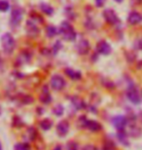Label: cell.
I'll list each match as a JSON object with an SVG mask.
<instances>
[{"instance_id": "obj_1", "label": "cell", "mask_w": 142, "mask_h": 150, "mask_svg": "<svg viewBox=\"0 0 142 150\" xmlns=\"http://www.w3.org/2000/svg\"><path fill=\"white\" fill-rule=\"evenodd\" d=\"M59 32L62 36V38L66 41H74L77 37L76 31H75L73 26H72L68 22L61 23Z\"/></svg>"}, {"instance_id": "obj_2", "label": "cell", "mask_w": 142, "mask_h": 150, "mask_svg": "<svg viewBox=\"0 0 142 150\" xmlns=\"http://www.w3.org/2000/svg\"><path fill=\"white\" fill-rule=\"evenodd\" d=\"M1 44H2V49L6 54H12L14 52L15 48H16V41H15L14 37L12 36L10 33H5L3 34L1 38Z\"/></svg>"}, {"instance_id": "obj_3", "label": "cell", "mask_w": 142, "mask_h": 150, "mask_svg": "<svg viewBox=\"0 0 142 150\" xmlns=\"http://www.w3.org/2000/svg\"><path fill=\"white\" fill-rule=\"evenodd\" d=\"M23 11L20 6H15L12 9L11 17H10V23L12 26H19L20 23L23 21Z\"/></svg>"}, {"instance_id": "obj_4", "label": "cell", "mask_w": 142, "mask_h": 150, "mask_svg": "<svg viewBox=\"0 0 142 150\" xmlns=\"http://www.w3.org/2000/svg\"><path fill=\"white\" fill-rule=\"evenodd\" d=\"M126 97L129 100L131 103L134 104H139L141 101V96L139 94V91L134 85L129 86L126 90Z\"/></svg>"}, {"instance_id": "obj_5", "label": "cell", "mask_w": 142, "mask_h": 150, "mask_svg": "<svg viewBox=\"0 0 142 150\" xmlns=\"http://www.w3.org/2000/svg\"><path fill=\"white\" fill-rule=\"evenodd\" d=\"M25 31L26 34L28 35L29 37L31 38H35L37 37L39 33H40V29H39L37 23H35L34 20H28L25 23Z\"/></svg>"}, {"instance_id": "obj_6", "label": "cell", "mask_w": 142, "mask_h": 150, "mask_svg": "<svg viewBox=\"0 0 142 150\" xmlns=\"http://www.w3.org/2000/svg\"><path fill=\"white\" fill-rule=\"evenodd\" d=\"M51 86L55 91H61V90L65 87V80L63 79L62 76H60L59 74L53 75L51 78Z\"/></svg>"}, {"instance_id": "obj_7", "label": "cell", "mask_w": 142, "mask_h": 150, "mask_svg": "<svg viewBox=\"0 0 142 150\" xmlns=\"http://www.w3.org/2000/svg\"><path fill=\"white\" fill-rule=\"evenodd\" d=\"M103 18L108 23H110V25H115L120 23V20H119V18H118L117 14L115 13V11L112 10V9H106V10H104Z\"/></svg>"}, {"instance_id": "obj_8", "label": "cell", "mask_w": 142, "mask_h": 150, "mask_svg": "<svg viewBox=\"0 0 142 150\" xmlns=\"http://www.w3.org/2000/svg\"><path fill=\"white\" fill-rule=\"evenodd\" d=\"M96 51L100 55L108 56L112 52V48H111L110 44L108 42H106L105 40H101L96 44Z\"/></svg>"}, {"instance_id": "obj_9", "label": "cell", "mask_w": 142, "mask_h": 150, "mask_svg": "<svg viewBox=\"0 0 142 150\" xmlns=\"http://www.w3.org/2000/svg\"><path fill=\"white\" fill-rule=\"evenodd\" d=\"M112 123H113L114 127L117 129V131L125 130L126 126L128 125V119H126V116L119 115V116L114 117L112 120Z\"/></svg>"}, {"instance_id": "obj_10", "label": "cell", "mask_w": 142, "mask_h": 150, "mask_svg": "<svg viewBox=\"0 0 142 150\" xmlns=\"http://www.w3.org/2000/svg\"><path fill=\"white\" fill-rule=\"evenodd\" d=\"M90 45L89 40L84 39V38L81 39L76 45L77 52L79 53L80 55H86V54H88L90 51Z\"/></svg>"}, {"instance_id": "obj_11", "label": "cell", "mask_w": 142, "mask_h": 150, "mask_svg": "<svg viewBox=\"0 0 142 150\" xmlns=\"http://www.w3.org/2000/svg\"><path fill=\"white\" fill-rule=\"evenodd\" d=\"M69 123L66 120L60 121L57 126V133L59 137H65L69 132Z\"/></svg>"}, {"instance_id": "obj_12", "label": "cell", "mask_w": 142, "mask_h": 150, "mask_svg": "<svg viewBox=\"0 0 142 150\" xmlns=\"http://www.w3.org/2000/svg\"><path fill=\"white\" fill-rule=\"evenodd\" d=\"M128 22L132 25H138V23H142V15L140 13H138V12H136V11H132L129 15Z\"/></svg>"}, {"instance_id": "obj_13", "label": "cell", "mask_w": 142, "mask_h": 150, "mask_svg": "<svg viewBox=\"0 0 142 150\" xmlns=\"http://www.w3.org/2000/svg\"><path fill=\"white\" fill-rule=\"evenodd\" d=\"M39 100H40L41 103L44 104H49L51 101H52V96H51L49 89H48L47 86L43 87L42 92L40 94V97H39Z\"/></svg>"}, {"instance_id": "obj_14", "label": "cell", "mask_w": 142, "mask_h": 150, "mask_svg": "<svg viewBox=\"0 0 142 150\" xmlns=\"http://www.w3.org/2000/svg\"><path fill=\"white\" fill-rule=\"evenodd\" d=\"M85 128H87L88 130H90L92 132H98V131L101 130V125L99 124L97 121L87 119V122L85 124Z\"/></svg>"}, {"instance_id": "obj_15", "label": "cell", "mask_w": 142, "mask_h": 150, "mask_svg": "<svg viewBox=\"0 0 142 150\" xmlns=\"http://www.w3.org/2000/svg\"><path fill=\"white\" fill-rule=\"evenodd\" d=\"M117 139L123 145H125V146L129 145V136H128V134L126 133L125 130H119L117 132Z\"/></svg>"}, {"instance_id": "obj_16", "label": "cell", "mask_w": 142, "mask_h": 150, "mask_svg": "<svg viewBox=\"0 0 142 150\" xmlns=\"http://www.w3.org/2000/svg\"><path fill=\"white\" fill-rule=\"evenodd\" d=\"M71 103L73 104V106H74L76 109H78V110L84 109V108L86 107L85 101H84L81 98L76 97V96H74V97H72V98H71Z\"/></svg>"}, {"instance_id": "obj_17", "label": "cell", "mask_w": 142, "mask_h": 150, "mask_svg": "<svg viewBox=\"0 0 142 150\" xmlns=\"http://www.w3.org/2000/svg\"><path fill=\"white\" fill-rule=\"evenodd\" d=\"M65 74L67 75L69 78L73 80H79L82 77V74H81L80 71H77L73 69V68H66L65 69Z\"/></svg>"}, {"instance_id": "obj_18", "label": "cell", "mask_w": 142, "mask_h": 150, "mask_svg": "<svg viewBox=\"0 0 142 150\" xmlns=\"http://www.w3.org/2000/svg\"><path fill=\"white\" fill-rule=\"evenodd\" d=\"M31 59V54L28 53V51H23V53L19 56V59H18V62H20V64H28Z\"/></svg>"}, {"instance_id": "obj_19", "label": "cell", "mask_w": 142, "mask_h": 150, "mask_svg": "<svg viewBox=\"0 0 142 150\" xmlns=\"http://www.w3.org/2000/svg\"><path fill=\"white\" fill-rule=\"evenodd\" d=\"M39 8H40V10L43 12L44 14L48 15V16H51V15H53L54 13V8L50 4H48V3H41V4L39 5Z\"/></svg>"}, {"instance_id": "obj_20", "label": "cell", "mask_w": 142, "mask_h": 150, "mask_svg": "<svg viewBox=\"0 0 142 150\" xmlns=\"http://www.w3.org/2000/svg\"><path fill=\"white\" fill-rule=\"evenodd\" d=\"M142 134V129L139 128L138 126L132 125L131 126V129H129V134L132 137H139Z\"/></svg>"}, {"instance_id": "obj_21", "label": "cell", "mask_w": 142, "mask_h": 150, "mask_svg": "<svg viewBox=\"0 0 142 150\" xmlns=\"http://www.w3.org/2000/svg\"><path fill=\"white\" fill-rule=\"evenodd\" d=\"M57 33H59V30H57V28H56L55 25H48L47 28H46V35H47V37L53 38V37H55Z\"/></svg>"}, {"instance_id": "obj_22", "label": "cell", "mask_w": 142, "mask_h": 150, "mask_svg": "<svg viewBox=\"0 0 142 150\" xmlns=\"http://www.w3.org/2000/svg\"><path fill=\"white\" fill-rule=\"evenodd\" d=\"M52 126H53V122H52V120H51V119L46 118V119H43L40 122V128L42 129V130H44V131L50 130V129L52 128Z\"/></svg>"}, {"instance_id": "obj_23", "label": "cell", "mask_w": 142, "mask_h": 150, "mask_svg": "<svg viewBox=\"0 0 142 150\" xmlns=\"http://www.w3.org/2000/svg\"><path fill=\"white\" fill-rule=\"evenodd\" d=\"M14 150H30V145L28 143H17L14 146Z\"/></svg>"}, {"instance_id": "obj_24", "label": "cell", "mask_w": 142, "mask_h": 150, "mask_svg": "<svg viewBox=\"0 0 142 150\" xmlns=\"http://www.w3.org/2000/svg\"><path fill=\"white\" fill-rule=\"evenodd\" d=\"M63 111H64V109H63L61 104H57V105L53 108V112L57 116H61L63 114Z\"/></svg>"}, {"instance_id": "obj_25", "label": "cell", "mask_w": 142, "mask_h": 150, "mask_svg": "<svg viewBox=\"0 0 142 150\" xmlns=\"http://www.w3.org/2000/svg\"><path fill=\"white\" fill-rule=\"evenodd\" d=\"M9 8L10 5L6 0H0V12H7Z\"/></svg>"}, {"instance_id": "obj_26", "label": "cell", "mask_w": 142, "mask_h": 150, "mask_svg": "<svg viewBox=\"0 0 142 150\" xmlns=\"http://www.w3.org/2000/svg\"><path fill=\"white\" fill-rule=\"evenodd\" d=\"M67 150H79V146H78V143L75 142H69L67 143V146H66Z\"/></svg>"}, {"instance_id": "obj_27", "label": "cell", "mask_w": 142, "mask_h": 150, "mask_svg": "<svg viewBox=\"0 0 142 150\" xmlns=\"http://www.w3.org/2000/svg\"><path fill=\"white\" fill-rule=\"evenodd\" d=\"M134 48L137 50H142V38H138L134 41Z\"/></svg>"}, {"instance_id": "obj_28", "label": "cell", "mask_w": 142, "mask_h": 150, "mask_svg": "<svg viewBox=\"0 0 142 150\" xmlns=\"http://www.w3.org/2000/svg\"><path fill=\"white\" fill-rule=\"evenodd\" d=\"M28 134H30V139H31L32 140H34L35 137H36V134H37V133H36V131H35V129L33 128V127L29 128L28 129Z\"/></svg>"}, {"instance_id": "obj_29", "label": "cell", "mask_w": 142, "mask_h": 150, "mask_svg": "<svg viewBox=\"0 0 142 150\" xmlns=\"http://www.w3.org/2000/svg\"><path fill=\"white\" fill-rule=\"evenodd\" d=\"M82 150H97V148H96L95 146L92 145V144H88V145L84 146Z\"/></svg>"}, {"instance_id": "obj_30", "label": "cell", "mask_w": 142, "mask_h": 150, "mask_svg": "<svg viewBox=\"0 0 142 150\" xmlns=\"http://www.w3.org/2000/svg\"><path fill=\"white\" fill-rule=\"evenodd\" d=\"M105 1H106V0H95V5H96V7H98V8L102 7V6L104 5Z\"/></svg>"}, {"instance_id": "obj_31", "label": "cell", "mask_w": 142, "mask_h": 150, "mask_svg": "<svg viewBox=\"0 0 142 150\" xmlns=\"http://www.w3.org/2000/svg\"><path fill=\"white\" fill-rule=\"evenodd\" d=\"M131 4L134 6H138L142 4V0H131Z\"/></svg>"}, {"instance_id": "obj_32", "label": "cell", "mask_w": 142, "mask_h": 150, "mask_svg": "<svg viewBox=\"0 0 142 150\" xmlns=\"http://www.w3.org/2000/svg\"><path fill=\"white\" fill-rule=\"evenodd\" d=\"M55 44H56V45L54 46V49H55V51H56L55 53H57V51H59V48H61V45H60V42H59V41H57V43H55Z\"/></svg>"}, {"instance_id": "obj_33", "label": "cell", "mask_w": 142, "mask_h": 150, "mask_svg": "<svg viewBox=\"0 0 142 150\" xmlns=\"http://www.w3.org/2000/svg\"><path fill=\"white\" fill-rule=\"evenodd\" d=\"M137 67H138V68H139V69H142V61H141V62H138Z\"/></svg>"}, {"instance_id": "obj_34", "label": "cell", "mask_w": 142, "mask_h": 150, "mask_svg": "<svg viewBox=\"0 0 142 150\" xmlns=\"http://www.w3.org/2000/svg\"><path fill=\"white\" fill-rule=\"evenodd\" d=\"M54 150H61V147H60V146H56V148Z\"/></svg>"}, {"instance_id": "obj_35", "label": "cell", "mask_w": 142, "mask_h": 150, "mask_svg": "<svg viewBox=\"0 0 142 150\" xmlns=\"http://www.w3.org/2000/svg\"><path fill=\"white\" fill-rule=\"evenodd\" d=\"M115 1H116V2H118V3H121V2H123L124 0H115Z\"/></svg>"}, {"instance_id": "obj_36", "label": "cell", "mask_w": 142, "mask_h": 150, "mask_svg": "<svg viewBox=\"0 0 142 150\" xmlns=\"http://www.w3.org/2000/svg\"><path fill=\"white\" fill-rule=\"evenodd\" d=\"M2 65V59H1V57H0V67Z\"/></svg>"}, {"instance_id": "obj_37", "label": "cell", "mask_w": 142, "mask_h": 150, "mask_svg": "<svg viewBox=\"0 0 142 150\" xmlns=\"http://www.w3.org/2000/svg\"><path fill=\"white\" fill-rule=\"evenodd\" d=\"M0 150H3V148H2V144H1V142H0Z\"/></svg>"}, {"instance_id": "obj_38", "label": "cell", "mask_w": 142, "mask_h": 150, "mask_svg": "<svg viewBox=\"0 0 142 150\" xmlns=\"http://www.w3.org/2000/svg\"><path fill=\"white\" fill-rule=\"evenodd\" d=\"M1 112H2V108H1V106H0V114H1Z\"/></svg>"}]
</instances>
